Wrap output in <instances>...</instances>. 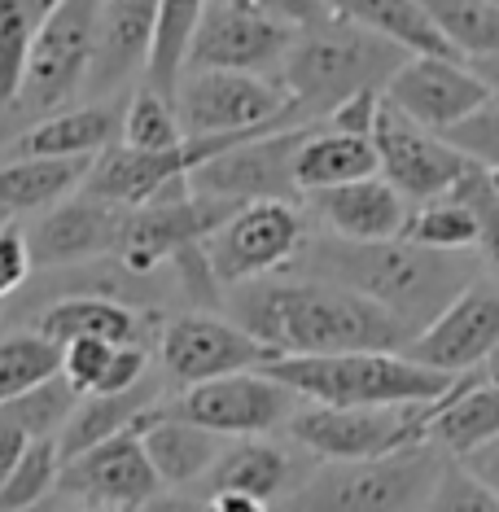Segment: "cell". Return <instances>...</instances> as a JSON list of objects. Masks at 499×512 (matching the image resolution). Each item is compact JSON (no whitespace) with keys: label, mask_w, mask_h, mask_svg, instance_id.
<instances>
[{"label":"cell","mask_w":499,"mask_h":512,"mask_svg":"<svg viewBox=\"0 0 499 512\" xmlns=\"http://www.w3.org/2000/svg\"><path fill=\"white\" fill-rule=\"evenodd\" d=\"M224 311L237 329L263 342L276 359L316 355H403L412 333L377 302L329 281L263 276L224 294Z\"/></svg>","instance_id":"1"},{"label":"cell","mask_w":499,"mask_h":512,"mask_svg":"<svg viewBox=\"0 0 499 512\" xmlns=\"http://www.w3.org/2000/svg\"><path fill=\"white\" fill-rule=\"evenodd\" d=\"M281 276H307L329 281L351 294L377 302L386 316H394L412 337L429 329L464 289L482 276L473 254H434L412 241H338L311 232L298 259Z\"/></svg>","instance_id":"2"},{"label":"cell","mask_w":499,"mask_h":512,"mask_svg":"<svg viewBox=\"0 0 499 512\" xmlns=\"http://www.w3.org/2000/svg\"><path fill=\"white\" fill-rule=\"evenodd\" d=\"M403 62H408V53L329 14L320 27H307L294 36L281 71H276V84L285 88L298 119L324 123L359 92H386L390 75Z\"/></svg>","instance_id":"3"},{"label":"cell","mask_w":499,"mask_h":512,"mask_svg":"<svg viewBox=\"0 0 499 512\" xmlns=\"http://www.w3.org/2000/svg\"><path fill=\"white\" fill-rule=\"evenodd\" d=\"M303 403L320 407H416L438 403L456 390L460 377H443L408 355H316V359H276L263 368Z\"/></svg>","instance_id":"4"},{"label":"cell","mask_w":499,"mask_h":512,"mask_svg":"<svg viewBox=\"0 0 499 512\" xmlns=\"http://www.w3.org/2000/svg\"><path fill=\"white\" fill-rule=\"evenodd\" d=\"M447 456L438 447H408L386 460L316 464L276 512H421Z\"/></svg>","instance_id":"5"},{"label":"cell","mask_w":499,"mask_h":512,"mask_svg":"<svg viewBox=\"0 0 499 512\" xmlns=\"http://www.w3.org/2000/svg\"><path fill=\"white\" fill-rule=\"evenodd\" d=\"M438 403H416V407H320V403H303L294 412V421L285 425V434L316 464L386 460V456H399V451H408V447H421Z\"/></svg>","instance_id":"6"},{"label":"cell","mask_w":499,"mask_h":512,"mask_svg":"<svg viewBox=\"0 0 499 512\" xmlns=\"http://www.w3.org/2000/svg\"><path fill=\"white\" fill-rule=\"evenodd\" d=\"M97 14L101 0H62L40 22L14 97V114L27 127L57 110H71L75 97H84L92 49H97Z\"/></svg>","instance_id":"7"},{"label":"cell","mask_w":499,"mask_h":512,"mask_svg":"<svg viewBox=\"0 0 499 512\" xmlns=\"http://www.w3.org/2000/svg\"><path fill=\"white\" fill-rule=\"evenodd\" d=\"M176 114L184 141L211 136H268L303 127L276 79L232 75V71H189L176 92Z\"/></svg>","instance_id":"8"},{"label":"cell","mask_w":499,"mask_h":512,"mask_svg":"<svg viewBox=\"0 0 499 512\" xmlns=\"http://www.w3.org/2000/svg\"><path fill=\"white\" fill-rule=\"evenodd\" d=\"M307 237L311 228L303 206L250 202L202 241V254L211 263L219 289L228 294V289L263 281V276H281L298 259V250L307 246Z\"/></svg>","instance_id":"9"},{"label":"cell","mask_w":499,"mask_h":512,"mask_svg":"<svg viewBox=\"0 0 499 512\" xmlns=\"http://www.w3.org/2000/svg\"><path fill=\"white\" fill-rule=\"evenodd\" d=\"M298 407H303V399L294 390H285L276 377H268V372H232V377L180 390L176 399H162L158 412L189 421L197 429H211V434L228 442H241L285 429Z\"/></svg>","instance_id":"10"},{"label":"cell","mask_w":499,"mask_h":512,"mask_svg":"<svg viewBox=\"0 0 499 512\" xmlns=\"http://www.w3.org/2000/svg\"><path fill=\"white\" fill-rule=\"evenodd\" d=\"M276 355L237 329L219 311H176L158 324V368L162 381L189 390L206 381L232 377V372H263Z\"/></svg>","instance_id":"11"},{"label":"cell","mask_w":499,"mask_h":512,"mask_svg":"<svg viewBox=\"0 0 499 512\" xmlns=\"http://www.w3.org/2000/svg\"><path fill=\"white\" fill-rule=\"evenodd\" d=\"M373 149H377V176L408 206L438 202V197H447L469 171H478L447 136H434V132H425V127H416L408 114H399L386 97H381V110L373 123Z\"/></svg>","instance_id":"12"},{"label":"cell","mask_w":499,"mask_h":512,"mask_svg":"<svg viewBox=\"0 0 499 512\" xmlns=\"http://www.w3.org/2000/svg\"><path fill=\"white\" fill-rule=\"evenodd\" d=\"M294 36L298 31L289 27V22H276L250 5H237V0H206V14L197 22L184 75L189 71H232V75L276 79Z\"/></svg>","instance_id":"13"},{"label":"cell","mask_w":499,"mask_h":512,"mask_svg":"<svg viewBox=\"0 0 499 512\" xmlns=\"http://www.w3.org/2000/svg\"><path fill=\"white\" fill-rule=\"evenodd\" d=\"M316 123L289 127V132H268L241 141L237 149L211 158L206 167L193 171V193L215 197V202L250 206V202H294L303 206V193L294 184V154L307 141V132Z\"/></svg>","instance_id":"14"},{"label":"cell","mask_w":499,"mask_h":512,"mask_svg":"<svg viewBox=\"0 0 499 512\" xmlns=\"http://www.w3.org/2000/svg\"><path fill=\"white\" fill-rule=\"evenodd\" d=\"M495 351H499V281L482 272L443 316L412 337L403 355L429 372H443V377H473V372L491 364Z\"/></svg>","instance_id":"15"},{"label":"cell","mask_w":499,"mask_h":512,"mask_svg":"<svg viewBox=\"0 0 499 512\" xmlns=\"http://www.w3.org/2000/svg\"><path fill=\"white\" fill-rule=\"evenodd\" d=\"M241 206L232 202H215L202 193H176V197H158V202L141 206V211H127L123 224V241H119V259L132 272H162L171 259H180L184 250L202 246L211 232L232 219Z\"/></svg>","instance_id":"16"},{"label":"cell","mask_w":499,"mask_h":512,"mask_svg":"<svg viewBox=\"0 0 499 512\" xmlns=\"http://www.w3.org/2000/svg\"><path fill=\"white\" fill-rule=\"evenodd\" d=\"M381 97L399 114H408L416 127L447 136L464 119H473L495 92L469 62H456V57H408L390 75Z\"/></svg>","instance_id":"17"},{"label":"cell","mask_w":499,"mask_h":512,"mask_svg":"<svg viewBox=\"0 0 499 512\" xmlns=\"http://www.w3.org/2000/svg\"><path fill=\"white\" fill-rule=\"evenodd\" d=\"M162 491V482L154 477L141 434L127 429L106 442H97L84 456L66 460L62 477H57V495H66L79 508H119L136 512Z\"/></svg>","instance_id":"18"},{"label":"cell","mask_w":499,"mask_h":512,"mask_svg":"<svg viewBox=\"0 0 499 512\" xmlns=\"http://www.w3.org/2000/svg\"><path fill=\"white\" fill-rule=\"evenodd\" d=\"M123 224H127L123 206H110L79 189L75 197L57 202L53 211H44L27 228L31 263H36V272H57V267L114 259L123 241Z\"/></svg>","instance_id":"19"},{"label":"cell","mask_w":499,"mask_h":512,"mask_svg":"<svg viewBox=\"0 0 499 512\" xmlns=\"http://www.w3.org/2000/svg\"><path fill=\"white\" fill-rule=\"evenodd\" d=\"M154 27H158V0H101L97 49H92V71L84 88L88 101L123 97V88L136 75L145 79Z\"/></svg>","instance_id":"20"},{"label":"cell","mask_w":499,"mask_h":512,"mask_svg":"<svg viewBox=\"0 0 499 512\" xmlns=\"http://www.w3.org/2000/svg\"><path fill=\"white\" fill-rule=\"evenodd\" d=\"M311 473H316V460L307 451H298L294 442L281 447V442H268V438H241V442H228V451L219 456L211 477L202 486H193V491H202V495L237 491V495H250V499L281 508Z\"/></svg>","instance_id":"21"},{"label":"cell","mask_w":499,"mask_h":512,"mask_svg":"<svg viewBox=\"0 0 499 512\" xmlns=\"http://www.w3.org/2000/svg\"><path fill=\"white\" fill-rule=\"evenodd\" d=\"M303 206L324 228V237H338V241H394L403 237V224H408V211H412L381 176L342 184V189L307 193Z\"/></svg>","instance_id":"22"},{"label":"cell","mask_w":499,"mask_h":512,"mask_svg":"<svg viewBox=\"0 0 499 512\" xmlns=\"http://www.w3.org/2000/svg\"><path fill=\"white\" fill-rule=\"evenodd\" d=\"M123 101L127 97H110V101H84V106L57 110L49 119L31 123L9 145L5 158H101L106 149L119 145Z\"/></svg>","instance_id":"23"},{"label":"cell","mask_w":499,"mask_h":512,"mask_svg":"<svg viewBox=\"0 0 499 512\" xmlns=\"http://www.w3.org/2000/svg\"><path fill=\"white\" fill-rule=\"evenodd\" d=\"M154 324H162V316H149V311L123 307V302H114V298H92V294L57 298L36 311V333H44L53 346H71V342L149 346Z\"/></svg>","instance_id":"24"},{"label":"cell","mask_w":499,"mask_h":512,"mask_svg":"<svg viewBox=\"0 0 499 512\" xmlns=\"http://www.w3.org/2000/svg\"><path fill=\"white\" fill-rule=\"evenodd\" d=\"M136 434H141V447L149 464H154L162 491H193V486H202L219 464V456L228 451V438L211 434V429H197L189 421H176V416H162L158 407L136 425Z\"/></svg>","instance_id":"25"},{"label":"cell","mask_w":499,"mask_h":512,"mask_svg":"<svg viewBox=\"0 0 499 512\" xmlns=\"http://www.w3.org/2000/svg\"><path fill=\"white\" fill-rule=\"evenodd\" d=\"M499 438V381L486 372L460 377L456 390L434 407L425 442L438 447L447 460H469L473 451L491 447Z\"/></svg>","instance_id":"26"},{"label":"cell","mask_w":499,"mask_h":512,"mask_svg":"<svg viewBox=\"0 0 499 512\" xmlns=\"http://www.w3.org/2000/svg\"><path fill=\"white\" fill-rule=\"evenodd\" d=\"M162 390H167L162 372H149V377L136 390H123V394H88V399H79L75 412H71V421H66L62 434H57L62 464L75 460V456H84V451H92L97 442L136 429L162 399H167Z\"/></svg>","instance_id":"27"},{"label":"cell","mask_w":499,"mask_h":512,"mask_svg":"<svg viewBox=\"0 0 499 512\" xmlns=\"http://www.w3.org/2000/svg\"><path fill=\"white\" fill-rule=\"evenodd\" d=\"M92 171V158H5L0 162V219L44 215L75 197Z\"/></svg>","instance_id":"28"},{"label":"cell","mask_w":499,"mask_h":512,"mask_svg":"<svg viewBox=\"0 0 499 512\" xmlns=\"http://www.w3.org/2000/svg\"><path fill=\"white\" fill-rule=\"evenodd\" d=\"M324 9L333 18L351 22V27L368 31V36L394 44L408 57H456L421 0H324Z\"/></svg>","instance_id":"29"},{"label":"cell","mask_w":499,"mask_h":512,"mask_svg":"<svg viewBox=\"0 0 499 512\" xmlns=\"http://www.w3.org/2000/svg\"><path fill=\"white\" fill-rule=\"evenodd\" d=\"M377 176V149L373 136L338 132L329 123H316L307 132V141L294 154V184L298 193H324L342 189V184H359Z\"/></svg>","instance_id":"30"},{"label":"cell","mask_w":499,"mask_h":512,"mask_svg":"<svg viewBox=\"0 0 499 512\" xmlns=\"http://www.w3.org/2000/svg\"><path fill=\"white\" fill-rule=\"evenodd\" d=\"M206 14V0H158V27H154V49H149L145 84H154L162 97L176 101L189 49L197 36V22Z\"/></svg>","instance_id":"31"},{"label":"cell","mask_w":499,"mask_h":512,"mask_svg":"<svg viewBox=\"0 0 499 512\" xmlns=\"http://www.w3.org/2000/svg\"><path fill=\"white\" fill-rule=\"evenodd\" d=\"M460 62L478 66L499 57V5L491 0H421Z\"/></svg>","instance_id":"32"},{"label":"cell","mask_w":499,"mask_h":512,"mask_svg":"<svg viewBox=\"0 0 499 512\" xmlns=\"http://www.w3.org/2000/svg\"><path fill=\"white\" fill-rule=\"evenodd\" d=\"M62 377V346L36 329H14L0 337V407L27 399L31 390Z\"/></svg>","instance_id":"33"},{"label":"cell","mask_w":499,"mask_h":512,"mask_svg":"<svg viewBox=\"0 0 499 512\" xmlns=\"http://www.w3.org/2000/svg\"><path fill=\"white\" fill-rule=\"evenodd\" d=\"M119 145L136 149V154H171L184 145V127L176 114V101L162 97L154 84L136 79V88L123 101V127H119Z\"/></svg>","instance_id":"34"},{"label":"cell","mask_w":499,"mask_h":512,"mask_svg":"<svg viewBox=\"0 0 499 512\" xmlns=\"http://www.w3.org/2000/svg\"><path fill=\"white\" fill-rule=\"evenodd\" d=\"M403 241L434 254H473L478 250V219L456 193H447L438 202L412 206L408 224H403Z\"/></svg>","instance_id":"35"},{"label":"cell","mask_w":499,"mask_h":512,"mask_svg":"<svg viewBox=\"0 0 499 512\" xmlns=\"http://www.w3.org/2000/svg\"><path fill=\"white\" fill-rule=\"evenodd\" d=\"M57 477H62V451L57 438H36L27 447V456L14 464V473L0 486V512H27L57 495Z\"/></svg>","instance_id":"36"},{"label":"cell","mask_w":499,"mask_h":512,"mask_svg":"<svg viewBox=\"0 0 499 512\" xmlns=\"http://www.w3.org/2000/svg\"><path fill=\"white\" fill-rule=\"evenodd\" d=\"M36 31L40 18L31 9V0H0V110L14 106Z\"/></svg>","instance_id":"37"},{"label":"cell","mask_w":499,"mask_h":512,"mask_svg":"<svg viewBox=\"0 0 499 512\" xmlns=\"http://www.w3.org/2000/svg\"><path fill=\"white\" fill-rule=\"evenodd\" d=\"M421 512H499V495L460 460H447Z\"/></svg>","instance_id":"38"},{"label":"cell","mask_w":499,"mask_h":512,"mask_svg":"<svg viewBox=\"0 0 499 512\" xmlns=\"http://www.w3.org/2000/svg\"><path fill=\"white\" fill-rule=\"evenodd\" d=\"M460 197L464 206L473 211V219H478V250H482V259L499 272V197L491 189V180H486V171H469L456 189H451Z\"/></svg>","instance_id":"39"},{"label":"cell","mask_w":499,"mask_h":512,"mask_svg":"<svg viewBox=\"0 0 499 512\" xmlns=\"http://www.w3.org/2000/svg\"><path fill=\"white\" fill-rule=\"evenodd\" d=\"M447 141L460 149L473 167L482 171H499V97H491L486 106L464 119L456 132H447Z\"/></svg>","instance_id":"40"},{"label":"cell","mask_w":499,"mask_h":512,"mask_svg":"<svg viewBox=\"0 0 499 512\" xmlns=\"http://www.w3.org/2000/svg\"><path fill=\"white\" fill-rule=\"evenodd\" d=\"M31 276H36V263H31V250H27V228L0 224V302L18 298Z\"/></svg>","instance_id":"41"},{"label":"cell","mask_w":499,"mask_h":512,"mask_svg":"<svg viewBox=\"0 0 499 512\" xmlns=\"http://www.w3.org/2000/svg\"><path fill=\"white\" fill-rule=\"evenodd\" d=\"M237 5H250L259 14H268L276 22H289L294 31H307V27H320L329 18L324 0H237Z\"/></svg>","instance_id":"42"},{"label":"cell","mask_w":499,"mask_h":512,"mask_svg":"<svg viewBox=\"0 0 499 512\" xmlns=\"http://www.w3.org/2000/svg\"><path fill=\"white\" fill-rule=\"evenodd\" d=\"M136 512H206V495L202 491H158Z\"/></svg>","instance_id":"43"},{"label":"cell","mask_w":499,"mask_h":512,"mask_svg":"<svg viewBox=\"0 0 499 512\" xmlns=\"http://www.w3.org/2000/svg\"><path fill=\"white\" fill-rule=\"evenodd\" d=\"M460 464H464V469H469L473 477H482V482L499 495V438L491 442V447L473 451V456H469V460H460Z\"/></svg>","instance_id":"44"},{"label":"cell","mask_w":499,"mask_h":512,"mask_svg":"<svg viewBox=\"0 0 499 512\" xmlns=\"http://www.w3.org/2000/svg\"><path fill=\"white\" fill-rule=\"evenodd\" d=\"M206 512H276V508L263 504V499L237 495V491H211L206 495Z\"/></svg>","instance_id":"45"},{"label":"cell","mask_w":499,"mask_h":512,"mask_svg":"<svg viewBox=\"0 0 499 512\" xmlns=\"http://www.w3.org/2000/svg\"><path fill=\"white\" fill-rule=\"evenodd\" d=\"M22 132H27V123H22L18 114H14V106H5V110H0V158L9 154V145H14Z\"/></svg>","instance_id":"46"},{"label":"cell","mask_w":499,"mask_h":512,"mask_svg":"<svg viewBox=\"0 0 499 512\" xmlns=\"http://www.w3.org/2000/svg\"><path fill=\"white\" fill-rule=\"evenodd\" d=\"M473 71H478V75L486 79V84H491L495 97H499V57H491V62H478V66H473Z\"/></svg>","instance_id":"47"},{"label":"cell","mask_w":499,"mask_h":512,"mask_svg":"<svg viewBox=\"0 0 499 512\" xmlns=\"http://www.w3.org/2000/svg\"><path fill=\"white\" fill-rule=\"evenodd\" d=\"M57 5H62V0H31V9H36V18H40V22H44V18H49V14H53V9H57Z\"/></svg>","instance_id":"48"},{"label":"cell","mask_w":499,"mask_h":512,"mask_svg":"<svg viewBox=\"0 0 499 512\" xmlns=\"http://www.w3.org/2000/svg\"><path fill=\"white\" fill-rule=\"evenodd\" d=\"M482 372H486V377H491V381H499V351H495V355H491V364H486V368H482Z\"/></svg>","instance_id":"49"},{"label":"cell","mask_w":499,"mask_h":512,"mask_svg":"<svg viewBox=\"0 0 499 512\" xmlns=\"http://www.w3.org/2000/svg\"><path fill=\"white\" fill-rule=\"evenodd\" d=\"M84 512H119V508H84Z\"/></svg>","instance_id":"50"},{"label":"cell","mask_w":499,"mask_h":512,"mask_svg":"<svg viewBox=\"0 0 499 512\" xmlns=\"http://www.w3.org/2000/svg\"><path fill=\"white\" fill-rule=\"evenodd\" d=\"M0 224H9V219H0Z\"/></svg>","instance_id":"51"},{"label":"cell","mask_w":499,"mask_h":512,"mask_svg":"<svg viewBox=\"0 0 499 512\" xmlns=\"http://www.w3.org/2000/svg\"><path fill=\"white\" fill-rule=\"evenodd\" d=\"M491 5H499V0H491Z\"/></svg>","instance_id":"52"}]
</instances>
